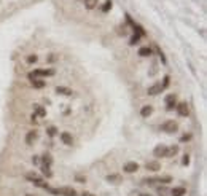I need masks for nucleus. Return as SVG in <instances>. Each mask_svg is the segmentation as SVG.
I'll return each instance as SVG.
<instances>
[{
    "mask_svg": "<svg viewBox=\"0 0 207 196\" xmlns=\"http://www.w3.org/2000/svg\"><path fill=\"white\" fill-rule=\"evenodd\" d=\"M26 180L27 182H31V184H34L35 187H38V188H43V190H48V182L41 177L40 174H37V172H27L26 174Z\"/></svg>",
    "mask_w": 207,
    "mask_h": 196,
    "instance_id": "nucleus-1",
    "label": "nucleus"
},
{
    "mask_svg": "<svg viewBox=\"0 0 207 196\" xmlns=\"http://www.w3.org/2000/svg\"><path fill=\"white\" fill-rule=\"evenodd\" d=\"M46 191L49 194H53V196H78L77 190L72 188V187H61V188H51V187H48Z\"/></svg>",
    "mask_w": 207,
    "mask_h": 196,
    "instance_id": "nucleus-2",
    "label": "nucleus"
},
{
    "mask_svg": "<svg viewBox=\"0 0 207 196\" xmlns=\"http://www.w3.org/2000/svg\"><path fill=\"white\" fill-rule=\"evenodd\" d=\"M159 129L166 134H174V132H178V123L175 120H166L161 123Z\"/></svg>",
    "mask_w": 207,
    "mask_h": 196,
    "instance_id": "nucleus-3",
    "label": "nucleus"
},
{
    "mask_svg": "<svg viewBox=\"0 0 207 196\" xmlns=\"http://www.w3.org/2000/svg\"><path fill=\"white\" fill-rule=\"evenodd\" d=\"M167 147L169 145H164V144H159L153 148V156L155 158H167Z\"/></svg>",
    "mask_w": 207,
    "mask_h": 196,
    "instance_id": "nucleus-4",
    "label": "nucleus"
},
{
    "mask_svg": "<svg viewBox=\"0 0 207 196\" xmlns=\"http://www.w3.org/2000/svg\"><path fill=\"white\" fill-rule=\"evenodd\" d=\"M105 182L110 185H120L123 182V175L118 172H112V174H107L105 175Z\"/></svg>",
    "mask_w": 207,
    "mask_h": 196,
    "instance_id": "nucleus-5",
    "label": "nucleus"
},
{
    "mask_svg": "<svg viewBox=\"0 0 207 196\" xmlns=\"http://www.w3.org/2000/svg\"><path fill=\"white\" fill-rule=\"evenodd\" d=\"M35 78H41V77H53L54 74V69H35L34 72H31Z\"/></svg>",
    "mask_w": 207,
    "mask_h": 196,
    "instance_id": "nucleus-6",
    "label": "nucleus"
},
{
    "mask_svg": "<svg viewBox=\"0 0 207 196\" xmlns=\"http://www.w3.org/2000/svg\"><path fill=\"white\" fill-rule=\"evenodd\" d=\"M164 101H166V110L167 112L175 110V107H177V94H167Z\"/></svg>",
    "mask_w": 207,
    "mask_h": 196,
    "instance_id": "nucleus-7",
    "label": "nucleus"
},
{
    "mask_svg": "<svg viewBox=\"0 0 207 196\" xmlns=\"http://www.w3.org/2000/svg\"><path fill=\"white\" fill-rule=\"evenodd\" d=\"M139 169H140V166H139V163H135V161H128L126 164L123 166V171L126 174H135Z\"/></svg>",
    "mask_w": 207,
    "mask_h": 196,
    "instance_id": "nucleus-8",
    "label": "nucleus"
},
{
    "mask_svg": "<svg viewBox=\"0 0 207 196\" xmlns=\"http://www.w3.org/2000/svg\"><path fill=\"white\" fill-rule=\"evenodd\" d=\"M38 139V131L37 129H31L29 132L26 134V139H24V142H26V145H34V142Z\"/></svg>",
    "mask_w": 207,
    "mask_h": 196,
    "instance_id": "nucleus-9",
    "label": "nucleus"
},
{
    "mask_svg": "<svg viewBox=\"0 0 207 196\" xmlns=\"http://www.w3.org/2000/svg\"><path fill=\"white\" fill-rule=\"evenodd\" d=\"M175 110H177V113L180 117H188L190 115V107H188L186 102H177Z\"/></svg>",
    "mask_w": 207,
    "mask_h": 196,
    "instance_id": "nucleus-10",
    "label": "nucleus"
},
{
    "mask_svg": "<svg viewBox=\"0 0 207 196\" xmlns=\"http://www.w3.org/2000/svg\"><path fill=\"white\" fill-rule=\"evenodd\" d=\"M59 139H61V142H62L64 145H67V147H72V145H73V137H72L70 132H67V131L61 132V134H59Z\"/></svg>",
    "mask_w": 207,
    "mask_h": 196,
    "instance_id": "nucleus-11",
    "label": "nucleus"
},
{
    "mask_svg": "<svg viewBox=\"0 0 207 196\" xmlns=\"http://www.w3.org/2000/svg\"><path fill=\"white\" fill-rule=\"evenodd\" d=\"M145 169L150 171V172H158V171H161V163L156 161V160L147 161V163H145Z\"/></svg>",
    "mask_w": 207,
    "mask_h": 196,
    "instance_id": "nucleus-12",
    "label": "nucleus"
},
{
    "mask_svg": "<svg viewBox=\"0 0 207 196\" xmlns=\"http://www.w3.org/2000/svg\"><path fill=\"white\" fill-rule=\"evenodd\" d=\"M162 91H164V89H162V86H161V83H155V85L148 86L147 94H148V96H159Z\"/></svg>",
    "mask_w": 207,
    "mask_h": 196,
    "instance_id": "nucleus-13",
    "label": "nucleus"
},
{
    "mask_svg": "<svg viewBox=\"0 0 207 196\" xmlns=\"http://www.w3.org/2000/svg\"><path fill=\"white\" fill-rule=\"evenodd\" d=\"M151 113H153V105H143L142 108H140V117L142 118H148V117H151Z\"/></svg>",
    "mask_w": 207,
    "mask_h": 196,
    "instance_id": "nucleus-14",
    "label": "nucleus"
},
{
    "mask_svg": "<svg viewBox=\"0 0 207 196\" xmlns=\"http://www.w3.org/2000/svg\"><path fill=\"white\" fill-rule=\"evenodd\" d=\"M142 185H158V175H151V177H143L140 180Z\"/></svg>",
    "mask_w": 207,
    "mask_h": 196,
    "instance_id": "nucleus-15",
    "label": "nucleus"
},
{
    "mask_svg": "<svg viewBox=\"0 0 207 196\" xmlns=\"http://www.w3.org/2000/svg\"><path fill=\"white\" fill-rule=\"evenodd\" d=\"M34 113H35L37 117H40V118H45V117H46V108H45L43 105L35 104V105H34Z\"/></svg>",
    "mask_w": 207,
    "mask_h": 196,
    "instance_id": "nucleus-16",
    "label": "nucleus"
},
{
    "mask_svg": "<svg viewBox=\"0 0 207 196\" xmlns=\"http://www.w3.org/2000/svg\"><path fill=\"white\" fill-rule=\"evenodd\" d=\"M40 161H41V164H45V166H49V167H51V164H53V156H51V153L45 151L43 155L40 156Z\"/></svg>",
    "mask_w": 207,
    "mask_h": 196,
    "instance_id": "nucleus-17",
    "label": "nucleus"
},
{
    "mask_svg": "<svg viewBox=\"0 0 207 196\" xmlns=\"http://www.w3.org/2000/svg\"><path fill=\"white\" fill-rule=\"evenodd\" d=\"M137 54H139L140 58H148V56L153 54V50H151L150 46H140L139 51H137Z\"/></svg>",
    "mask_w": 207,
    "mask_h": 196,
    "instance_id": "nucleus-18",
    "label": "nucleus"
},
{
    "mask_svg": "<svg viewBox=\"0 0 207 196\" xmlns=\"http://www.w3.org/2000/svg\"><path fill=\"white\" fill-rule=\"evenodd\" d=\"M56 94H61V96H72L73 91L70 88H67V86H56Z\"/></svg>",
    "mask_w": 207,
    "mask_h": 196,
    "instance_id": "nucleus-19",
    "label": "nucleus"
},
{
    "mask_svg": "<svg viewBox=\"0 0 207 196\" xmlns=\"http://www.w3.org/2000/svg\"><path fill=\"white\" fill-rule=\"evenodd\" d=\"M31 85H32V88H35V89H43V88L46 86V81H43L41 78H35V80L31 81Z\"/></svg>",
    "mask_w": 207,
    "mask_h": 196,
    "instance_id": "nucleus-20",
    "label": "nucleus"
},
{
    "mask_svg": "<svg viewBox=\"0 0 207 196\" xmlns=\"http://www.w3.org/2000/svg\"><path fill=\"white\" fill-rule=\"evenodd\" d=\"M186 194V188L185 187H174L171 190V196H185Z\"/></svg>",
    "mask_w": 207,
    "mask_h": 196,
    "instance_id": "nucleus-21",
    "label": "nucleus"
},
{
    "mask_svg": "<svg viewBox=\"0 0 207 196\" xmlns=\"http://www.w3.org/2000/svg\"><path fill=\"white\" fill-rule=\"evenodd\" d=\"M41 177H43V179H46V180L53 177V171H51V167H49V166L41 164Z\"/></svg>",
    "mask_w": 207,
    "mask_h": 196,
    "instance_id": "nucleus-22",
    "label": "nucleus"
},
{
    "mask_svg": "<svg viewBox=\"0 0 207 196\" xmlns=\"http://www.w3.org/2000/svg\"><path fill=\"white\" fill-rule=\"evenodd\" d=\"M132 29H134V32H135L137 35H139L140 38L147 35V32H145V29H143V27H142L140 24H137V22H134V26H132Z\"/></svg>",
    "mask_w": 207,
    "mask_h": 196,
    "instance_id": "nucleus-23",
    "label": "nucleus"
},
{
    "mask_svg": "<svg viewBox=\"0 0 207 196\" xmlns=\"http://www.w3.org/2000/svg\"><path fill=\"white\" fill-rule=\"evenodd\" d=\"M158 184H161V185L172 184V175H158Z\"/></svg>",
    "mask_w": 207,
    "mask_h": 196,
    "instance_id": "nucleus-24",
    "label": "nucleus"
},
{
    "mask_svg": "<svg viewBox=\"0 0 207 196\" xmlns=\"http://www.w3.org/2000/svg\"><path fill=\"white\" fill-rule=\"evenodd\" d=\"M178 151H180V147H178V145H171V147H167V158H172V156L178 155Z\"/></svg>",
    "mask_w": 207,
    "mask_h": 196,
    "instance_id": "nucleus-25",
    "label": "nucleus"
},
{
    "mask_svg": "<svg viewBox=\"0 0 207 196\" xmlns=\"http://www.w3.org/2000/svg\"><path fill=\"white\" fill-rule=\"evenodd\" d=\"M58 132H59V131H58L56 126H48V128H46V136H48V137H54Z\"/></svg>",
    "mask_w": 207,
    "mask_h": 196,
    "instance_id": "nucleus-26",
    "label": "nucleus"
},
{
    "mask_svg": "<svg viewBox=\"0 0 207 196\" xmlns=\"http://www.w3.org/2000/svg\"><path fill=\"white\" fill-rule=\"evenodd\" d=\"M56 61H59V54H54V53L48 54V58H46V62L48 64H54Z\"/></svg>",
    "mask_w": 207,
    "mask_h": 196,
    "instance_id": "nucleus-27",
    "label": "nucleus"
},
{
    "mask_svg": "<svg viewBox=\"0 0 207 196\" xmlns=\"http://www.w3.org/2000/svg\"><path fill=\"white\" fill-rule=\"evenodd\" d=\"M139 41H140V37L137 35V34H134V35L129 38V45H131V46H135V45H139Z\"/></svg>",
    "mask_w": 207,
    "mask_h": 196,
    "instance_id": "nucleus-28",
    "label": "nucleus"
},
{
    "mask_svg": "<svg viewBox=\"0 0 207 196\" xmlns=\"http://www.w3.org/2000/svg\"><path fill=\"white\" fill-rule=\"evenodd\" d=\"M37 61H38V56H37V54H29V56L26 58V62H27V64H35Z\"/></svg>",
    "mask_w": 207,
    "mask_h": 196,
    "instance_id": "nucleus-29",
    "label": "nucleus"
},
{
    "mask_svg": "<svg viewBox=\"0 0 207 196\" xmlns=\"http://www.w3.org/2000/svg\"><path fill=\"white\" fill-rule=\"evenodd\" d=\"M85 5L88 10H92L96 8V5H97V0H85Z\"/></svg>",
    "mask_w": 207,
    "mask_h": 196,
    "instance_id": "nucleus-30",
    "label": "nucleus"
},
{
    "mask_svg": "<svg viewBox=\"0 0 207 196\" xmlns=\"http://www.w3.org/2000/svg\"><path fill=\"white\" fill-rule=\"evenodd\" d=\"M171 85V77L169 75H164V78H162V83H161V86H162V89H166Z\"/></svg>",
    "mask_w": 207,
    "mask_h": 196,
    "instance_id": "nucleus-31",
    "label": "nucleus"
},
{
    "mask_svg": "<svg viewBox=\"0 0 207 196\" xmlns=\"http://www.w3.org/2000/svg\"><path fill=\"white\" fill-rule=\"evenodd\" d=\"M73 179H75V182H77V184H83V185H85V184H86V180H88L85 175H80V174H77Z\"/></svg>",
    "mask_w": 207,
    "mask_h": 196,
    "instance_id": "nucleus-32",
    "label": "nucleus"
},
{
    "mask_svg": "<svg viewBox=\"0 0 207 196\" xmlns=\"http://www.w3.org/2000/svg\"><path fill=\"white\" fill-rule=\"evenodd\" d=\"M112 5H113L112 0H107V2L104 3V7H102V11H104V13H108L110 10H112Z\"/></svg>",
    "mask_w": 207,
    "mask_h": 196,
    "instance_id": "nucleus-33",
    "label": "nucleus"
},
{
    "mask_svg": "<svg viewBox=\"0 0 207 196\" xmlns=\"http://www.w3.org/2000/svg\"><path fill=\"white\" fill-rule=\"evenodd\" d=\"M156 51H158L159 58H161V62H162V64H166V62H167V59H166V56H164V53H162V50H161L159 46H156Z\"/></svg>",
    "mask_w": 207,
    "mask_h": 196,
    "instance_id": "nucleus-34",
    "label": "nucleus"
},
{
    "mask_svg": "<svg viewBox=\"0 0 207 196\" xmlns=\"http://www.w3.org/2000/svg\"><path fill=\"white\" fill-rule=\"evenodd\" d=\"M182 164H183V166H188V164H190V155H183V158H182Z\"/></svg>",
    "mask_w": 207,
    "mask_h": 196,
    "instance_id": "nucleus-35",
    "label": "nucleus"
},
{
    "mask_svg": "<svg viewBox=\"0 0 207 196\" xmlns=\"http://www.w3.org/2000/svg\"><path fill=\"white\" fill-rule=\"evenodd\" d=\"M40 163V156L38 155H34L32 156V164H38Z\"/></svg>",
    "mask_w": 207,
    "mask_h": 196,
    "instance_id": "nucleus-36",
    "label": "nucleus"
},
{
    "mask_svg": "<svg viewBox=\"0 0 207 196\" xmlns=\"http://www.w3.org/2000/svg\"><path fill=\"white\" fill-rule=\"evenodd\" d=\"M190 139H191V136H190V134H186V136H182L180 142H186V141H190Z\"/></svg>",
    "mask_w": 207,
    "mask_h": 196,
    "instance_id": "nucleus-37",
    "label": "nucleus"
},
{
    "mask_svg": "<svg viewBox=\"0 0 207 196\" xmlns=\"http://www.w3.org/2000/svg\"><path fill=\"white\" fill-rule=\"evenodd\" d=\"M81 196H96L94 193H91V191H83L81 193Z\"/></svg>",
    "mask_w": 207,
    "mask_h": 196,
    "instance_id": "nucleus-38",
    "label": "nucleus"
},
{
    "mask_svg": "<svg viewBox=\"0 0 207 196\" xmlns=\"http://www.w3.org/2000/svg\"><path fill=\"white\" fill-rule=\"evenodd\" d=\"M140 196H151V194H150V193H142Z\"/></svg>",
    "mask_w": 207,
    "mask_h": 196,
    "instance_id": "nucleus-39",
    "label": "nucleus"
},
{
    "mask_svg": "<svg viewBox=\"0 0 207 196\" xmlns=\"http://www.w3.org/2000/svg\"><path fill=\"white\" fill-rule=\"evenodd\" d=\"M26 196H35V194H26Z\"/></svg>",
    "mask_w": 207,
    "mask_h": 196,
    "instance_id": "nucleus-40",
    "label": "nucleus"
}]
</instances>
